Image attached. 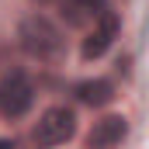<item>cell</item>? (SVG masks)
I'll return each instance as SVG.
<instances>
[{
  "label": "cell",
  "mask_w": 149,
  "mask_h": 149,
  "mask_svg": "<svg viewBox=\"0 0 149 149\" xmlns=\"http://www.w3.org/2000/svg\"><path fill=\"white\" fill-rule=\"evenodd\" d=\"M17 38H21V49H24L31 59H38V63H56V59L63 56V49H66L63 31H59L49 17H42V14L28 17V21L21 24Z\"/></svg>",
  "instance_id": "obj_1"
},
{
  "label": "cell",
  "mask_w": 149,
  "mask_h": 149,
  "mask_svg": "<svg viewBox=\"0 0 149 149\" xmlns=\"http://www.w3.org/2000/svg\"><path fill=\"white\" fill-rule=\"evenodd\" d=\"M73 135H76V114L70 108H63V104L49 108L35 125V142L38 146H63Z\"/></svg>",
  "instance_id": "obj_2"
},
{
  "label": "cell",
  "mask_w": 149,
  "mask_h": 149,
  "mask_svg": "<svg viewBox=\"0 0 149 149\" xmlns=\"http://www.w3.org/2000/svg\"><path fill=\"white\" fill-rule=\"evenodd\" d=\"M35 101V87L24 73H7L0 80V114L3 118H21Z\"/></svg>",
  "instance_id": "obj_3"
},
{
  "label": "cell",
  "mask_w": 149,
  "mask_h": 149,
  "mask_svg": "<svg viewBox=\"0 0 149 149\" xmlns=\"http://www.w3.org/2000/svg\"><path fill=\"white\" fill-rule=\"evenodd\" d=\"M118 38V14L114 10H104L97 21H94V31L83 38V45H80V56L90 63V59H101L108 49H111V42Z\"/></svg>",
  "instance_id": "obj_4"
},
{
  "label": "cell",
  "mask_w": 149,
  "mask_h": 149,
  "mask_svg": "<svg viewBox=\"0 0 149 149\" xmlns=\"http://www.w3.org/2000/svg\"><path fill=\"white\" fill-rule=\"evenodd\" d=\"M125 135H128V121H125L121 114H108V118H101V121L90 128L87 146L90 149H111V146H118Z\"/></svg>",
  "instance_id": "obj_5"
},
{
  "label": "cell",
  "mask_w": 149,
  "mask_h": 149,
  "mask_svg": "<svg viewBox=\"0 0 149 149\" xmlns=\"http://www.w3.org/2000/svg\"><path fill=\"white\" fill-rule=\"evenodd\" d=\"M104 10H108V0H63V17L73 28L94 24Z\"/></svg>",
  "instance_id": "obj_6"
},
{
  "label": "cell",
  "mask_w": 149,
  "mask_h": 149,
  "mask_svg": "<svg viewBox=\"0 0 149 149\" xmlns=\"http://www.w3.org/2000/svg\"><path fill=\"white\" fill-rule=\"evenodd\" d=\"M73 94H76V101H83L90 108H104V104L114 101V87L108 80H83V83H76Z\"/></svg>",
  "instance_id": "obj_7"
},
{
  "label": "cell",
  "mask_w": 149,
  "mask_h": 149,
  "mask_svg": "<svg viewBox=\"0 0 149 149\" xmlns=\"http://www.w3.org/2000/svg\"><path fill=\"white\" fill-rule=\"evenodd\" d=\"M0 149H17V146H14V139H0Z\"/></svg>",
  "instance_id": "obj_8"
}]
</instances>
